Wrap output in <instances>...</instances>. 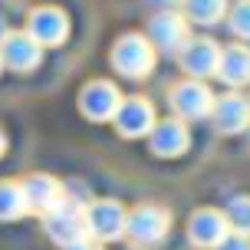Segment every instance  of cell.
<instances>
[{
    "label": "cell",
    "mask_w": 250,
    "mask_h": 250,
    "mask_svg": "<svg viewBox=\"0 0 250 250\" xmlns=\"http://www.w3.org/2000/svg\"><path fill=\"white\" fill-rule=\"evenodd\" d=\"M46 230H50V237L62 247H79L83 240H86V214L79 204H69V201H62L56 211L46 214Z\"/></svg>",
    "instance_id": "1"
},
{
    "label": "cell",
    "mask_w": 250,
    "mask_h": 250,
    "mask_svg": "<svg viewBox=\"0 0 250 250\" xmlns=\"http://www.w3.org/2000/svg\"><path fill=\"white\" fill-rule=\"evenodd\" d=\"M168 224H171L168 211H162V208H138V211L128 214L125 234L135 240L138 247H151V244H158L168 234Z\"/></svg>",
    "instance_id": "2"
},
{
    "label": "cell",
    "mask_w": 250,
    "mask_h": 250,
    "mask_svg": "<svg viewBox=\"0 0 250 250\" xmlns=\"http://www.w3.org/2000/svg\"><path fill=\"white\" fill-rule=\"evenodd\" d=\"M112 62L122 76L142 79V76H148L151 62H155V50H151L148 40H142V37H122L112 53Z\"/></svg>",
    "instance_id": "3"
},
{
    "label": "cell",
    "mask_w": 250,
    "mask_h": 250,
    "mask_svg": "<svg viewBox=\"0 0 250 250\" xmlns=\"http://www.w3.org/2000/svg\"><path fill=\"white\" fill-rule=\"evenodd\" d=\"M125 221L128 214L115 204V201H96L86 211V230L99 240H115L125 234Z\"/></svg>",
    "instance_id": "4"
},
{
    "label": "cell",
    "mask_w": 250,
    "mask_h": 250,
    "mask_svg": "<svg viewBox=\"0 0 250 250\" xmlns=\"http://www.w3.org/2000/svg\"><path fill=\"white\" fill-rule=\"evenodd\" d=\"M20 188H23V198H26V211L50 214L62 204V188L50 175H30Z\"/></svg>",
    "instance_id": "5"
},
{
    "label": "cell",
    "mask_w": 250,
    "mask_h": 250,
    "mask_svg": "<svg viewBox=\"0 0 250 250\" xmlns=\"http://www.w3.org/2000/svg\"><path fill=\"white\" fill-rule=\"evenodd\" d=\"M214 125H217V132H224V135H234L240 128H247L250 122V102L237 92H230L224 99L214 102Z\"/></svg>",
    "instance_id": "6"
},
{
    "label": "cell",
    "mask_w": 250,
    "mask_h": 250,
    "mask_svg": "<svg viewBox=\"0 0 250 250\" xmlns=\"http://www.w3.org/2000/svg\"><path fill=\"white\" fill-rule=\"evenodd\" d=\"M171 102H175V109L185 115V119H204V115H211V109H214V96L201 86V83H181V86L175 89Z\"/></svg>",
    "instance_id": "7"
},
{
    "label": "cell",
    "mask_w": 250,
    "mask_h": 250,
    "mask_svg": "<svg viewBox=\"0 0 250 250\" xmlns=\"http://www.w3.org/2000/svg\"><path fill=\"white\" fill-rule=\"evenodd\" d=\"M0 60L7 62L10 69H33L40 62V43L33 37H26V33H13V37L3 40V50H0Z\"/></svg>",
    "instance_id": "8"
},
{
    "label": "cell",
    "mask_w": 250,
    "mask_h": 250,
    "mask_svg": "<svg viewBox=\"0 0 250 250\" xmlns=\"http://www.w3.org/2000/svg\"><path fill=\"white\" fill-rule=\"evenodd\" d=\"M115 122H119V132L122 135H145L151 125H155V115H151V105L145 99H128L119 102L115 109Z\"/></svg>",
    "instance_id": "9"
},
{
    "label": "cell",
    "mask_w": 250,
    "mask_h": 250,
    "mask_svg": "<svg viewBox=\"0 0 250 250\" xmlns=\"http://www.w3.org/2000/svg\"><path fill=\"white\" fill-rule=\"evenodd\" d=\"M217 76L224 79L227 86H244V83H250V46L237 43V46L221 50V60H217Z\"/></svg>",
    "instance_id": "10"
},
{
    "label": "cell",
    "mask_w": 250,
    "mask_h": 250,
    "mask_svg": "<svg viewBox=\"0 0 250 250\" xmlns=\"http://www.w3.org/2000/svg\"><path fill=\"white\" fill-rule=\"evenodd\" d=\"M217 60H221V50L211 40H191V43H185V53H181V62L191 76L217 73Z\"/></svg>",
    "instance_id": "11"
},
{
    "label": "cell",
    "mask_w": 250,
    "mask_h": 250,
    "mask_svg": "<svg viewBox=\"0 0 250 250\" xmlns=\"http://www.w3.org/2000/svg\"><path fill=\"white\" fill-rule=\"evenodd\" d=\"M148 33H151V43H155L158 50H175L188 37L185 17H178V13H158V17L151 20Z\"/></svg>",
    "instance_id": "12"
},
{
    "label": "cell",
    "mask_w": 250,
    "mask_h": 250,
    "mask_svg": "<svg viewBox=\"0 0 250 250\" xmlns=\"http://www.w3.org/2000/svg\"><path fill=\"white\" fill-rule=\"evenodd\" d=\"M227 237V217L217 211H198L191 221V240L198 247H217Z\"/></svg>",
    "instance_id": "13"
},
{
    "label": "cell",
    "mask_w": 250,
    "mask_h": 250,
    "mask_svg": "<svg viewBox=\"0 0 250 250\" xmlns=\"http://www.w3.org/2000/svg\"><path fill=\"white\" fill-rule=\"evenodd\" d=\"M119 109V92L109 83H89L83 92V112L89 119H109Z\"/></svg>",
    "instance_id": "14"
},
{
    "label": "cell",
    "mask_w": 250,
    "mask_h": 250,
    "mask_svg": "<svg viewBox=\"0 0 250 250\" xmlns=\"http://www.w3.org/2000/svg\"><path fill=\"white\" fill-rule=\"evenodd\" d=\"M30 37L37 40L40 46H56L66 37V20L60 10H37L30 20Z\"/></svg>",
    "instance_id": "15"
},
{
    "label": "cell",
    "mask_w": 250,
    "mask_h": 250,
    "mask_svg": "<svg viewBox=\"0 0 250 250\" xmlns=\"http://www.w3.org/2000/svg\"><path fill=\"white\" fill-rule=\"evenodd\" d=\"M151 148L158 155H181L188 148V128L181 122H158L155 138H151Z\"/></svg>",
    "instance_id": "16"
},
{
    "label": "cell",
    "mask_w": 250,
    "mask_h": 250,
    "mask_svg": "<svg viewBox=\"0 0 250 250\" xmlns=\"http://www.w3.org/2000/svg\"><path fill=\"white\" fill-rule=\"evenodd\" d=\"M26 214V198H23V188L3 181L0 185V221H13Z\"/></svg>",
    "instance_id": "17"
},
{
    "label": "cell",
    "mask_w": 250,
    "mask_h": 250,
    "mask_svg": "<svg viewBox=\"0 0 250 250\" xmlns=\"http://www.w3.org/2000/svg\"><path fill=\"white\" fill-rule=\"evenodd\" d=\"M185 7H188V17L191 20H198V23H217L221 17H224L227 10V3L224 0H185Z\"/></svg>",
    "instance_id": "18"
},
{
    "label": "cell",
    "mask_w": 250,
    "mask_h": 250,
    "mask_svg": "<svg viewBox=\"0 0 250 250\" xmlns=\"http://www.w3.org/2000/svg\"><path fill=\"white\" fill-rule=\"evenodd\" d=\"M227 224H234L240 234H247L250 230V198H234L230 201V221Z\"/></svg>",
    "instance_id": "19"
},
{
    "label": "cell",
    "mask_w": 250,
    "mask_h": 250,
    "mask_svg": "<svg viewBox=\"0 0 250 250\" xmlns=\"http://www.w3.org/2000/svg\"><path fill=\"white\" fill-rule=\"evenodd\" d=\"M230 30H234L237 37L250 40V0H240L237 7H234V17H230Z\"/></svg>",
    "instance_id": "20"
},
{
    "label": "cell",
    "mask_w": 250,
    "mask_h": 250,
    "mask_svg": "<svg viewBox=\"0 0 250 250\" xmlns=\"http://www.w3.org/2000/svg\"><path fill=\"white\" fill-rule=\"evenodd\" d=\"M217 250H250V237L247 234H227V237L217 244Z\"/></svg>",
    "instance_id": "21"
},
{
    "label": "cell",
    "mask_w": 250,
    "mask_h": 250,
    "mask_svg": "<svg viewBox=\"0 0 250 250\" xmlns=\"http://www.w3.org/2000/svg\"><path fill=\"white\" fill-rule=\"evenodd\" d=\"M69 250H99V247H89V244H79V247H69Z\"/></svg>",
    "instance_id": "22"
},
{
    "label": "cell",
    "mask_w": 250,
    "mask_h": 250,
    "mask_svg": "<svg viewBox=\"0 0 250 250\" xmlns=\"http://www.w3.org/2000/svg\"><path fill=\"white\" fill-rule=\"evenodd\" d=\"M158 3H175V0H158Z\"/></svg>",
    "instance_id": "23"
},
{
    "label": "cell",
    "mask_w": 250,
    "mask_h": 250,
    "mask_svg": "<svg viewBox=\"0 0 250 250\" xmlns=\"http://www.w3.org/2000/svg\"><path fill=\"white\" fill-rule=\"evenodd\" d=\"M0 151H3V135H0Z\"/></svg>",
    "instance_id": "24"
},
{
    "label": "cell",
    "mask_w": 250,
    "mask_h": 250,
    "mask_svg": "<svg viewBox=\"0 0 250 250\" xmlns=\"http://www.w3.org/2000/svg\"><path fill=\"white\" fill-rule=\"evenodd\" d=\"M0 62H3V60H0Z\"/></svg>",
    "instance_id": "25"
}]
</instances>
